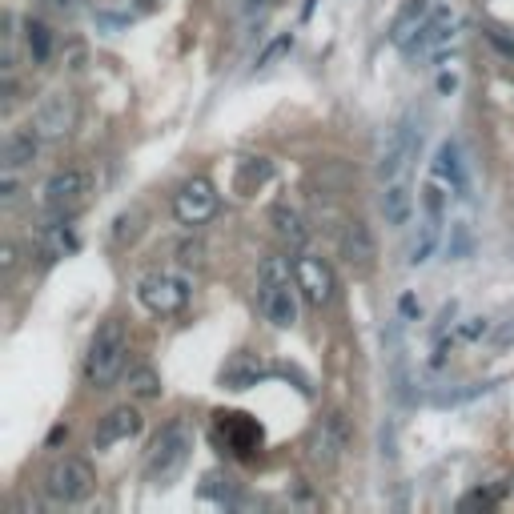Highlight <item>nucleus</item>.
I'll list each match as a JSON object with an SVG mask.
<instances>
[{"mask_svg": "<svg viewBox=\"0 0 514 514\" xmlns=\"http://www.w3.org/2000/svg\"><path fill=\"white\" fill-rule=\"evenodd\" d=\"M298 278H294V262L286 257H266L262 266V282H257V306L262 318L278 330H294L298 326Z\"/></svg>", "mask_w": 514, "mask_h": 514, "instance_id": "f257e3e1", "label": "nucleus"}, {"mask_svg": "<svg viewBox=\"0 0 514 514\" xmlns=\"http://www.w3.org/2000/svg\"><path fill=\"white\" fill-rule=\"evenodd\" d=\"M125 362H129V334L117 318L101 322L93 342H89V354H85V382L93 390H109L121 374H125Z\"/></svg>", "mask_w": 514, "mask_h": 514, "instance_id": "f03ea898", "label": "nucleus"}, {"mask_svg": "<svg viewBox=\"0 0 514 514\" xmlns=\"http://www.w3.org/2000/svg\"><path fill=\"white\" fill-rule=\"evenodd\" d=\"M189 450H193L189 426H185V422H169V426L153 438V446H149V454H145V478H149L153 486H169V482L185 470Z\"/></svg>", "mask_w": 514, "mask_h": 514, "instance_id": "7ed1b4c3", "label": "nucleus"}, {"mask_svg": "<svg viewBox=\"0 0 514 514\" xmlns=\"http://www.w3.org/2000/svg\"><path fill=\"white\" fill-rule=\"evenodd\" d=\"M93 486H97L93 466L81 462V458H73V454L57 458V462L45 470V494H49L53 502H65V506L85 502V498L93 494Z\"/></svg>", "mask_w": 514, "mask_h": 514, "instance_id": "20e7f679", "label": "nucleus"}, {"mask_svg": "<svg viewBox=\"0 0 514 514\" xmlns=\"http://www.w3.org/2000/svg\"><path fill=\"white\" fill-rule=\"evenodd\" d=\"M89 193H93L89 169H61V173H53V177L45 181L41 205H45V213H53V217H73V213L89 201Z\"/></svg>", "mask_w": 514, "mask_h": 514, "instance_id": "39448f33", "label": "nucleus"}, {"mask_svg": "<svg viewBox=\"0 0 514 514\" xmlns=\"http://www.w3.org/2000/svg\"><path fill=\"white\" fill-rule=\"evenodd\" d=\"M137 298H141V306H145L149 314L173 318V314H181V310L189 306V282H185L181 274L157 270V274H145V278H141Z\"/></svg>", "mask_w": 514, "mask_h": 514, "instance_id": "423d86ee", "label": "nucleus"}, {"mask_svg": "<svg viewBox=\"0 0 514 514\" xmlns=\"http://www.w3.org/2000/svg\"><path fill=\"white\" fill-rule=\"evenodd\" d=\"M294 278H298L302 298H306L314 310H322V306H330V302H334L338 282H334V270H330L326 257H318V253H306V249H302V253L294 257Z\"/></svg>", "mask_w": 514, "mask_h": 514, "instance_id": "0eeeda50", "label": "nucleus"}, {"mask_svg": "<svg viewBox=\"0 0 514 514\" xmlns=\"http://www.w3.org/2000/svg\"><path fill=\"white\" fill-rule=\"evenodd\" d=\"M217 209H221V197H217L209 177H189L173 193V217L181 225H205L209 217H217Z\"/></svg>", "mask_w": 514, "mask_h": 514, "instance_id": "6e6552de", "label": "nucleus"}, {"mask_svg": "<svg viewBox=\"0 0 514 514\" xmlns=\"http://www.w3.org/2000/svg\"><path fill=\"white\" fill-rule=\"evenodd\" d=\"M338 253L354 274H370L374 262H378V241H374L370 225L358 221V217H346L342 229H338Z\"/></svg>", "mask_w": 514, "mask_h": 514, "instance_id": "1a4fd4ad", "label": "nucleus"}, {"mask_svg": "<svg viewBox=\"0 0 514 514\" xmlns=\"http://www.w3.org/2000/svg\"><path fill=\"white\" fill-rule=\"evenodd\" d=\"M414 153H418V121H414V113H406V117L394 125V133H390V141H386V149H382L378 177H382V181H398Z\"/></svg>", "mask_w": 514, "mask_h": 514, "instance_id": "9d476101", "label": "nucleus"}, {"mask_svg": "<svg viewBox=\"0 0 514 514\" xmlns=\"http://www.w3.org/2000/svg\"><path fill=\"white\" fill-rule=\"evenodd\" d=\"M73 121H77L73 93H61V89H53V93L37 105V113H33V129L41 133V141H61V137H69Z\"/></svg>", "mask_w": 514, "mask_h": 514, "instance_id": "9b49d317", "label": "nucleus"}, {"mask_svg": "<svg viewBox=\"0 0 514 514\" xmlns=\"http://www.w3.org/2000/svg\"><path fill=\"white\" fill-rule=\"evenodd\" d=\"M346 442H350L346 418H342V414H326V418L314 426V434H310V458H314L322 470H334L338 458H342V450H346Z\"/></svg>", "mask_w": 514, "mask_h": 514, "instance_id": "f8f14e48", "label": "nucleus"}, {"mask_svg": "<svg viewBox=\"0 0 514 514\" xmlns=\"http://www.w3.org/2000/svg\"><path fill=\"white\" fill-rule=\"evenodd\" d=\"M141 426H145L141 410H133V406H113V410L97 422V430H93V450H109V446H117V442H129V438L141 434Z\"/></svg>", "mask_w": 514, "mask_h": 514, "instance_id": "ddd939ff", "label": "nucleus"}, {"mask_svg": "<svg viewBox=\"0 0 514 514\" xmlns=\"http://www.w3.org/2000/svg\"><path fill=\"white\" fill-rule=\"evenodd\" d=\"M454 29H458V17L450 9H434L430 21L418 29V37L406 45V53L410 57H434V53H442L454 41Z\"/></svg>", "mask_w": 514, "mask_h": 514, "instance_id": "4468645a", "label": "nucleus"}, {"mask_svg": "<svg viewBox=\"0 0 514 514\" xmlns=\"http://www.w3.org/2000/svg\"><path fill=\"white\" fill-rule=\"evenodd\" d=\"M262 378H270V366H266L262 354H249V350L233 354V358L221 366V374H217L221 390H249V386H257Z\"/></svg>", "mask_w": 514, "mask_h": 514, "instance_id": "2eb2a0df", "label": "nucleus"}, {"mask_svg": "<svg viewBox=\"0 0 514 514\" xmlns=\"http://www.w3.org/2000/svg\"><path fill=\"white\" fill-rule=\"evenodd\" d=\"M77 245H81V237L69 225V217H57V221L41 225V233H37V253L45 257V262H57V257L77 253Z\"/></svg>", "mask_w": 514, "mask_h": 514, "instance_id": "dca6fc26", "label": "nucleus"}, {"mask_svg": "<svg viewBox=\"0 0 514 514\" xmlns=\"http://www.w3.org/2000/svg\"><path fill=\"white\" fill-rule=\"evenodd\" d=\"M430 13H434V0H406L402 13H398L394 25H390V45L406 49V45L418 37V29L430 21Z\"/></svg>", "mask_w": 514, "mask_h": 514, "instance_id": "f3484780", "label": "nucleus"}, {"mask_svg": "<svg viewBox=\"0 0 514 514\" xmlns=\"http://www.w3.org/2000/svg\"><path fill=\"white\" fill-rule=\"evenodd\" d=\"M270 177H274V165H270L266 157H241V161L233 165V193H237V197H253Z\"/></svg>", "mask_w": 514, "mask_h": 514, "instance_id": "a211bd4d", "label": "nucleus"}, {"mask_svg": "<svg viewBox=\"0 0 514 514\" xmlns=\"http://www.w3.org/2000/svg\"><path fill=\"white\" fill-rule=\"evenodd\" d=\"M270 225H274V233H278L282 241H290L294 249H302V245H306V237H310V229H306L302 213H298L290 201H278V205L270 209Z\"/></svg>", "mask_w": 514, "mask_h": 514, "instance_id": "6ab92c4d", "label": "nucleus"}, {"mask_svg": "<svg viewBox=\"0 0 514 514\" xmlns=\"http://www.w3.org/2000/svg\"><path fill=\"white\" fill-rule=\"evenodd\" d=\"M37 145H41V133H37L33 125L13 129V133L5 137V169H21V165H29V161L37 157Z\"/></svg>", "mask_w": 514, "mask_h": 514, "instance_id": "aec40b11", "label": "nucleus"}, {"mask_svg": "<svg viewBox=\"0 0 514 514\" xmlns=\"http://www.w3.org/2000/svg\"><path fill=\"white\" fill-rule=\"evenodd\" d=\"M410 213H414V197H410V189H406L402 181H390V185H386V193H382V217H386V225H406V221H410Z\"/></svg>", "mask_w": 514, "mask_h": 514, "instance_id": "412c9836", "label": "nucleus"}, {"mask_svg": "<svg viewBox=\"0 0 514 514\" xmlns=\"http://www.w3.org/2000/svg\"><path fill=\"white\" fill-rule=\"evenodd\" d=\"M434 173H438V177H446L458 193H466V173H462V161H458V145H454V141H442V145H438Z\"/></svg>", "mask_w": 514, "mask_h": 514, "instance_id": "4be33fe9", "label": "nucleus"}, {"mask_svg": "<svg viewBox=\"0 0 514 514\" xmlns=\"http://www.w3.org/2000/svg\"><path fill=\"white\" fill-rule=\"evenodd\" d=\"M217 426L229 434V442H233L237 450L262 442V430H257L253 422H245V414H217Z\"/></svg>", "mask_w": 514, "mask_h": 514, "instance_id": "5701e85b", "label": "nucleus"}, {"mask_svg": "<svg viewBox=\"0 0 514 514\" xmlns=\"http://www.w3.org/2000/svg\"><path fill=\"white\" fill-rule=\"evenodd\" d=\"M125 390L133 394V398H141V402H149V398H161V374L153 370V366H133L129 370V378H125Z\"/></svg>", "mask_w": 514, "mask_h": 514, "instance_id": "b1692460", "label": "nucleus"}, {"mask_svg": "<svg viewBox=\"0 0 514 514\" xmlns=\"http://www.w3.org/2000/svg\"><path fill=\"white\" fill-rule=\"evenodd\" d=\"M25 41H29V57H33L37 65H45V61H49V53H53V33H49V25H41V21H29V29H25Z\"/></svg>", "mask_w": 514, "mask_h": 514, "instance_id": "393cba45", "label": "nucleus"}, {"mask_svg": "<svg viewBox=\"0 0 514 514\" xmlns=\"http://www.w3.org/2000/svg\"><path fill=\"white\" fill-rule=\"evenodd\" d=\"M434 245H438V217H430V221L422 225V237H418V241H414V249H410V262H414V266H422L426 257L434 253Z\"/></svg>", "mask_w": 514, "mask_h": 514, "instance_id": "a878e982", "label": "nucleus"}, {"mask_svg": "<svg viewBox=\"0 0 514 514\" xmlns=\"http://www.w3.org/2000/svg\"><path fill=\"white\" fill-rule=\"evenodd\" d=\"M290 49H294V33H282L278 41H270L262 53H257V69H270V65H274V61H282Z\"/></svg>", "mask_w": 514, "mask_h": 514, "instance_id": "bb28decb", "label": "nucleus"}, {"mask_svg": "<svg viewBox=\"0 0 514 514\" xmlns=\"http://www.w3.org/2000/svg\"><path fill=\"white\" fill-rule=\"evenodd\" d=\"M21 197V181H17V169H5V177H0V201L13 205Z\"/></svg>", "mask_w": 514, "mask_h": 514, "instance_id": "cd10ccee", "label": "nucleus"}, {"mask_svg": "<svg viewBox=\"0 0 514 514\" xmlns=\"http://www.w3.org/2000/svg\"><path fill=\"white\" fill-rule=\"evenodd\" d=\"M422 201H426L430 217H442V189H438V185H426V189H422Z\"/></svg>", "mask_w": 514, "mask_h": 514, "instance_id": "c85d7f7f", "label": "nucleus"}, {"mask_svg": "<svg viewBox=\"0 0 514 514\" xmlns=\"http://www.w3.org/2000/svg\"><path fill=\"white\" fill-rule=\"evenodd\" d=\"M0 270H5V274H13L17 270V245L9 241L5 249H0Z\"/></svg>", "mask_w": 514, "mask_h": 514, "instance_id": "c756f323", "label": "nucleus"}, {"mask_svg": "<svg viewBox=\"0 0 514 514\" xmlns=\"http://www.w3.org/2000/svg\"><path fill=\"white\" fill-rule=\"evenodd\" d=\"M137 221H141V213H121V217H117V237L137 233Z\"/></svg>", "mask_w": 514, "mask_h": 514, "instance_id": "7c9ffc66", "label": "nucleus"}, {"mask_svg": "<svg viewBox=\"0 0 514 514\" xmlns=\"http://www.w3.org/2000/svg\"><path fill=\"white\" fill-rule=\"evenodd\" d=\"M486 41H490V45H494L502 57H510V61H514V41H506L502 33H486Z\"/></svg>", "mask_w": 514, "mask_h": 514, "instance_id": "2f4dec72", "label": "nucleus"}, {"mask_svg": "<svg viewBox=\"0 0 514 514\" xmlns=\"http://www.w3.org/2000/svg\"><path fill=\"white\" fill-rule=\"evenodd\" d=\"M470 249V237H466V229L458 225V233H454V241H450V257H462Z\"/></svg>", "mask_w": 514, "mask_h": 514, "instance_id": "473e14b6", "label": "nucleus"}, {"mask_svg": "<svg viewBox=\"0 0 514 514\" xmlns=\"http://www.w3.org/2000/svg\"><path fill=\"white\" fill-rule=\"evenodd\" d=\"M486 330H490V326H486V322H482V318H474V322H470V326H462V338H482V334H486Z\"/></svg>", "mask_w": 514, "mask_h": 514, "instance_id": "72a5a7b5", "label": "nucleus"}, {"mask_svg": "<svg viewBox=\"0 0 514 514\" xmlns=\"http://www.w3.org/2000/svg\"><path fill=\"white\" fill-rule=\"evenodd\" d=\"M398 306H402V314H406V318H414V314H422V310H418V302H414L410 294H406V298H402Z\"/></svg>", "mask_w": 514, "mask_h": 514, "instance_id": "f704fd0d", "label": "nucleus"}, {"mask_svg": "<svg viewBox=\"0 0 514 514\" xmlns=\"http://www.w3.org/2000/svg\"><path fill=\"white\" fill-rule=\"evenodd\" d=\"M438 89H442V93H454V89H458V81H454L450 73H442V77H438Z\"/></svg>", "mask_w": 514, "mask_h": 514, "instance_id": "c9c22d12", "label": "nucleus"}, {"mask_svg": "<svg viewBox=\"0 0 514 514\" xmlns=\"http://www.w3.org/2000/svg\"><path fill=\"white\" fill-rule=\"evenodd\" d=\"M45 5H49V9H73L77 0H45Z\"/></svg>", "mask_w": 514, "mask_h": 514, "instance_id": "e433bc0d", "label": "nucleus"}]
</instances>
